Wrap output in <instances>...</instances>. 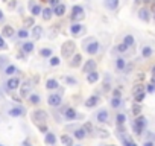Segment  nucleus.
I'll return each instance as SVG.
<instances>
[{
  "instance_id": "46",
  "label": "nucleus",
  "mask_w": 155,
  "mask_h": 146,
  "mask_svg": "<svg viewBox=\"0 0 155 146\" xmlns=\"http://www.w3.org/2000/svg\"><path fill=\"white\" fill-rule=\"evenodd\" d=\"M117 50H119V52H126V50H128V46L122 43V44H119V46H117Z\"/></svg>"
},
{
  "instance_id": "29",
  "label": "nucleus",
  "mask_w": 155,
  "mask_h": 146,
  "mask_svg": "<svg viewBox=\"0 0 155 146\" xmlns=\"http://www.w3.org/2000/svg\"><path fill=\"white\" fill-rule=\"evenodd\" d=\"M134 43H136V41H134V37H132V35H126V37H125V41H123V44H126L128 47H132Z\"/></svg>"
},
{
  "instance_id": "25",
  "label": "nucleus",
  "mask_w": 155,
  "mask_h": 146,
  "mask_svg": "<svg viewBox=\"0 0 155 146\" xmlns=\"http://www.w3.org/2000/svg\"><path fill=\"white\" fill-rule=\"evenodd\" d=\"M138 17L143 20V22H149V11H147V9H140Z\"/></svg>"
},
{
  "instance_id": "49",
  "label": "nucleus",
  "mask_w": 155,
  "mask_h": 146,
  "mask_svg": "<svg viewBox=\"0 0 155 146\" xmlns=\"http://www.w3.org/2000/svg\"><path fill=\"white\" fill-rule=\"evenodd\" d=\"M65 81L69 82V84H76V79H73V78H67Z\"/></svg>"
},
{
  "instance_id": "48",
  "label": "nucleus",
  "mask_w": 155,
  "mask_h": 146,
  "mask_svg": "<svg viewBox=\"0 0 155 146\" xmlns=\"http://www.w3.org/2000/svg\"><path fill=\"white\" fill-rule=\"evenodd\" d=\"M6 47V44H5V41H3V38L0 37V49H5Z\"/></svg>"
},
{
  "instance_id": "41",
  "label": "nucleus",
  "mask_w": 155,
  "mask_h": 146,
  "mask_svg": "<svg viewBox=\"0 0 155 146\" xmlns=\"http://www.w3.org/2000/svg\"><path fill=\"white\" fill-rule=\"evenodd\" d=\"M15 72H17V67H15V65H9V67L6 69V75H14Z\"/></svg>"
},
{
  "instance_id": "53",
  "label": "nucleus",
  "mask_w": 155,
  "mask_h": 146,
  "mask_svg": "<svg viewBox=\"0 0 155 146\" xmlns=\"http://www.w3.org/2000/svg\"><path fill=\"white\" fill-rule=\"evenodd\" d=\"M23 146H31V143H29L28 140H26V142H23Z\"/></svg>"
},
{
  "instance_id": "45",
  "label": "nucleus",
  "mask_w": 155,
  "mask_h": 146,
  "mask_svg": "<svg viewBox=\"0 0 155 146\" xmlns=\"http://www.w3.org/2000/svg\"><path fill=\"white\" fill-rule=\"evenodd\" d=\"M59 64V58L58 56H52L50 58V65H58Z\"/></svg>"
},
{
  "instance_id": "59",
  "label": "nucleus",
  "mask_w": 155,
  "mask_h": 146,
  "mask_svg": "<svg viewBox=\"0 0 155 146\" xmlns=\"http://www.w3.org/2000/svg\"><path fill=\"white\" fill-rule=\"evenodd\" d=\"M136 2H137V3H140V2H143V0H136Z\"/></svg>"
},
{
  "instance_id": "57",
  "label": "nucleus",
  "mask_w": 155,
  "mask_h": 146,
  "mask_svg": "<svg viewBox=\"0 0 155 146\" xmlns=\"http://www.w3.org/2000/svg\"><path fill=\"white\" fill-rule=\"evenodd\" d=\"M152 73H154V75H155V65H154V67H152Z\"/></svg>"
},
{
  "instance_id": "37",
  "label": "nucleus",
  "mask_w": 155,
  "mask_h": 146,
  "mask_svg": "<svg viewBox=\"0 0 155 146\" xmlns=\"http://www.w3.org/2000/svg\"><path fill=\"white\" fill-rule=\"evenodd\" d=\"M116 120H117V123H119V125H123V123H125V120H126V116H125V114H122V113H119L117 117H116Z\"/></svg>"
},
{
  "instance_id": "16",
  "label": "nucleus",
  "mask_w": 155,
  "mask_h": 146,
  "mask_svg": "<svg viewBox=\"0 0 155 146\" xmlns=\"http://www.w3.org/2000/svg\"><path fill=\"white\" fill-rule=\"evenodd\" d=\"M31 12H32V15L35 17V15H40L43 12V9H41V6L40 5H35V3H31Z\"/></svg>"
},
{
  "instance_id": "44",
  "label": "nucleus",
  "mask_w": 155,
  "mask_h": 146,
  "mask_svg": "<svg viewBox=\"0 0 155 146\" xmlns=\"http://www.w3.org/2000/svg\"><path fill=\"white\" fill-rule=\"evenodd\" d=\"M29 101H31V104H38V102H40V96H38V95H32V96L29 97Z\"/></svg>"
},
{
  "instance_id": "60",
  "label": "nucleus",
  "mask_w": 155,
  "mask_h": 146,
  "mask_svg": "<svg viewBox=\"0 0 155 146\" xmlns=\"http://www.w3.org/2000/svg\"><path fill=\"white\" fill-rule=\"evenodd\" d=\"M76 146H81V145H76Z\"/></svg>"
},
{
  "instance_id": "17",
  "label": "nucleus",
  "mask_w": 155,
  "mask_h": 146,
  "mask_svg": "<svg viewBox=\"0 0 155 146\" xmlns=\"http://www.w3.org/2000/svg\"><path fill=\"white\" fill-rule=\"evenodd\" d=\"M46 87H47V90H55V88H58V81L56 79H47Z\"/></svg>"
},
{
  "instance_id": "19",
  "label": "nucleus",
  "mask_w": 155,
  "mask_h": 146,
  "mask_svg": "<svg viewBox=\"0 0 155 146\" xmlns=\"http://www.w3.org/2000/svg\"><path fill=\"white\" fill-rule=\"evenodd\" d=\"M44 142L47 143V145H55L56 143V137L52 134V132H47L46 134V138H44Z\"/></svg>"
},
{
  "instance_id": "14",
  "label": "nucleus",
  "mask_w": 155,
  "mask_h": 146,
  "mask_svg": "<svg viewBox=\"0 0 155 146\" xmlns=\"http://www.w3.org/2000/svg\"><path fill=\"white\" fill-rule=\"evenodd\" d=\"M64 116L67 120H73V119H76V111L73 108H65L64 110Z\"/></svg>"
},
{
  "instance_id": "13",
  "label": "nucleus",
  "mask_w": 155,
  "mask_h": 146,
  "mask_svg": "<svg viewBox=\"0 0 155 146\" xmlns=\"http://www.w3.org/2000/svg\"><path fill=\"white\" fill-rule=\"evenodd\" d=\"M87 81H88L90 84H94V82H97L99 81V73L94 70V72H90L88 75H87Z\"/></svg>"
},
{
  "instance_id": "3",
  "label": "nucleus",
  "mask_w": 155,
  "mask_h": 146,
  "mask_svg": "<svg viewBox=\"0 0 155 146\" xmlns=\"http://www.w3.org/2000/svg\"><path fill=\"white\" fill-rule=\"evenodd\" d=\"M85 17V12L82 9V6H73L72 9V20H82Z\"/></svg>"
},
{
  "instance_id": "26",
  "label": "nucleus",
  "mask_w": 155,
  "mask_h": 146,
  "mask_svg": "<svg viewBox=\"0 0 155 146\" xmlns=\"http://www.w3.org/2000/svg\"><path fill=\"white\" fill-rule=\"evenodd\" d=\"M94 132H96V136H97V137H100V138H106V137L110 136V132H108V131H105V129H100V128L94 129Z\"/></svg>"
},
{
  "instance_id": "32",
  "label": "nucleus",
  "mask_w": 155,
  "mask_h": 146,
  "mask_svg": "<svg viewBox=\"0 0 155 146\" xmlns=\"http://www.w3.org/2000/svg\"><path fill=\"white\" fill-rule=\"evenodd\" d=\"M32 50H33V44L32 43H26L23 46V52H24V54H31Z\"/></svg>"
},
{
  "instance_id": "47",
  "label": "nucleus",
  "mask_w": 155,
  "mask_h": 146,
  "mask_svg": "<svg viewBox=\"0 0 155 146\" xmlns=\"http://www.w3.org/2000/svg\"><path fill=\"white\" fill-rule=\"evenodd\" d=\"M146 90L149 91V93H154V91H155V84L149 82V84H147V87H146Z\"/></svg>"
},
{
  "instance_id": "43",
  "label": "nucleus",
  "mask_w": 155,
  "mask_h": 146,
  "mask_svg": "<svg viewBox=\"0 0 155 146\" xmlns=\"http://www.w3.org/2000/svg\"><path fill=\"white\" fill-rule=\"evenodd\" d=\"M17 35H18V38H22V40H24V38H28V32H26L24 29H20Z\"/></svg>"
},
{
  "instance_id": "55",
  "label": "nucleus",
  "mask_w": 155,
  "mask_h": 146,
  "mask_svg": "<svg viewBox=\"0 0 155 146\" xmlns=\"http://www.w3.org/2000/svg\"><path fill=\"white\" fill-rule=\"evenodd\" d=\"M0 20H3V12L0 11Z\"/></svg>"
},
{
  "instance_id": "7",
  "label": "nucleus",
  "mask_w": 155,
  "mask_h": 146,
  "mask_svg": "<svg viewBox=\"0 0 155 146\" xmlns=\"http://www.w3.org/2000/svg\"><path fill=\"white\" fill-rule=\"evenodd\" d=\"M33 119H35L37 122H46L47 120V113L43 110H37L33 113Z\"/></svg>"
},
{
  "instance_id": "24",
  "label": "nucleus",
  "mask_w": 155,
  "mask_h": 146,
  "mask_svg": "<svg viewBox=\"0 0 155 146\" xmlns=\"http://www.w3.org/2000/svg\"><path fill=\"white\" fill-rule=\"evenodd\" d=\"M81 61H82V56H81L79 54H76L75 56H73V59H72L70 65H72V67H78V65L81 64Z\"/></svg>"
},
{
  "instance_id": "61",
  "label": "nucleus",
  "mask_w": 155,
  "mask_h": 146,
  "mask_svg": "<svg viewBox=\"0 0 155 146\" xmlns=\"http://www.w3.org/2000/svg\"><path fill=\"white\" fill-rule=\"evenodd\" d=\"M0 146H2V145H0Z\"/></svg>"
},
{
  "instance_id": "15",
  "label": "nucleus",
  "mask_w": 155,
  "mask_h": 146,
  "mask_svg": "<svg viewBox=\"0 0 155 146\" xmlns=\"http://www.w3.org/2000/svg\"><path fill=\"white\" fill-rule=\"evenodd\" d=\"M18 84H20L18 78H11L9 81L6 82V85H8V88H9V90H15V88H18Z\"/></svg>"
},
{
  "instance_id": "35",
  "label": "nucleus",
  "mask_w": 155,
  "mask_h": 146,
  "mask_svg": "<svg viewBox=\"0 0 155 146\" xmlns=\"http://www.w3.org/2000/svg\"><path fill=\"white\" fill-rule=\"evenodd\" d=\"M141 54H143L145 58H149L152 55V49L149 47V46H146V47H143V52H141Z\"/></svg>"
},
{
  "instance_id": "5",
  "label": "nucleus",
  "mask_w": 155,
  "mask_h": 146,
  "mask_svg": "<svg viewBox=\"0 0 155 146\" xmlns=\"http://www.w3.org/2000/svg\"><path fill=\"white\" fill-rule=\"evenodd\" d=\"M99 49H100V44H99L97 41H91V43L85 47L87 54H90V55H96L97 52H99Z\"/></svg>"
},
{
  "instance_id": "30",
  "label": "nucleus",
  "mask_w": 155,
  "mask_h": 146,
  "mask_svg": "<svg viewBox=\"0 0 155 146\" xmlns=\"http://www.w3.org/2000/svg\"><path fill=\"white\" fill-rule=\"evenodd\" d=\"M82 129L87 132V134H93V132H94V128H93V125H91L90 122H87L84 127H82Z\"/></svg>"
},
{
  "instance_id": "1",
  "label": "nucleus",
  "mask_w": 155,
  "mask_h": 146,
  "mask_svg": "<svg viewBox=\"0 0 155 146\" xmlns=\"http://www.w3.org/2000/svg\"><path fill=\"white\" fill-rule=\"evenodd\" d=\"M146 127V117L143 116H137V119L134 120V125H132V128L134 131H136V134L137 136H141V132H143V128Z\"/></svg>"
},
{
  "instance_id": "18",
  "label": "nucleus",
  "mask_w": 155,
  "mask_h": 146,
  "mask_svg": "<svg viewBox=\"0 0 155 146\" xmlns=\"http://www.w3.org/2000/svg\"><path fill=\"white\" fill-rule=\"evenodd\" d=\"M41 35H43V28L41 26H35V28L32 29V37L33 38H41Z\"/></svg>"
},
{
  "instance_id": "62",
  "label": "nucleus",
  "mask_w": 155,
  "mask_h": 146,
  "mask_svg": "<svg viewBox=\"0 0 155 146\" xmlns=\"http://www.w3.org/2000/svg\"><path fill=\"white\" fill-rule=\"evenodd\" d=\"M111 146H113V145H111Z\"/></svg>"
},
{
  "instance_id": "11",
  "label": "nucleus",
  "mask_w": 155,
  "mask_h": 146,
  "mask_svg": "<svg viewBox=\"0 0 155 146\" xmlns=\"http://www.w3.org/2000/svg\"><path fill=\"white\" fill-rule=\"evenodd\" d=\"M53 14L58 15V17H63V15L65 14V5L59 3L58 6H55V9H53Z\"/></svg>"
},
{
  "instance_id": "8",
  "label": "nucleus",
  "mask_w": 155,
  "mask_h": 146,
  "mask_svg": "<svg viewBox=\"0 0 155 146\" xmlns=\"http://www.w3.org/2000/svg\"><path fill=\"white\" fill-rule=\"evenodd\" d=\"M108 111L106 110H100L99 113H97V122H100V123H106L108 122Z\"/></svg>"
},
{
  "instance_id": "22",
  "label": "nucleus",
  "mask_w": 155,
  "mask_h": 146,
  "mask_svg": "<svg viewBox=\"0 0 155 146\" xmlns=\"http://www.w3.org/2000/svg\"><path fill=\"white\" fill-rule=\"evenodd\" d=\"M73 136H75V138H78V140H82V138H85L87 132L82 128H79V129H76L75 132H73Z\"/></svg>"
},
{
  "instance_id": "38",
  "label": "nucleus",
  "mask_w": 155,
  "mask_h": 146,
  "mask_svg": "<svg viewBox=\"0 0 155 146\" xmlns=\"http://www.w3.org/2000/svg\"><path fill=\"white\" fill-rule=\"evenodd\" d=\"M141 91H145V87H143L141 84H137L136 87L132 88V93H134V95H137V93H141Z\"/></svg>"
},
{
  "instance_id": "2",
  "label": "nucleus",
  "mask_w": 155,
  "mask_h": 146,
  "mask_svg": "<svg viewBox=\"0 0 155 146\" xmlns=\"http://www.w3.org/2000/svg\"><path fill=\"white\" fill-rule=\"evenodd\" d=\"M73 49H75V43H73V41H65V43L63 44V47H61L63 56H65V58L72 56V54H73Z\"/></svg>"
},
{
  "instance_id": "54",
  "label": "nucleus",
  "mask_w": 155,
  "mask_h": 146,
  "mask_svg": "<svg viewBox=\"0 0 155 146\" xmlns=\"http://www.w3.org/2000/svg\"><path fill=\"white\" fill-rule=\"evenodd\" d=\"M143 2H146V3H152L154 0H143Z\"/></svg>"
},
{
  "instance_id": "52",
  "label": "nucleus",
  "mask_w": 155,
  "mask_h": 146,
  "mask_svg": "<svg viewBox=\"0 0 155 146\" xmlns=\"http://www.w3.org/2000/svg\"><path fill=\"white\" fill-rule=\"evenodd\" d=\"M145 146H154V143H152V142H146Z\"/></svg>"
},
{
  "instance_id": "31",
  "label": "nucleus",
  "mask_w": 155,
  "mask_h": 146,
  "mask_svg": "<svg viewBox=\"0 0 155 146\" xmlns=\"http://www.w3.org/2000/svg\"><path fill=\"white\" fill-rule=\"evenodd\" d=\"M120 105H122V99H120V97H113V99H111V107L119 108Z\"/></svg>"
},
{
  "instance_id": "58",
  "label": "nucleus",
  "mask_w": 155,
  "mask_h": 146,
  "mask_svg": "<svg viewBox=\"0 0 155 146\" xmlns=\"http://www.w3.org/2000/svg\"><path fill=\"white\" fill-rule=\"evenodd\" d=\"M152 9H154V12H155V3H154V6H152Z\"/></svg>"
},
{
  "instance_id": "40",
  "label": "nucleus",
  "mask_w": 155,
  "mask_h": 146,
  "mask_svg": "<svg viewBox=\"0 0 155 146\" xmlns=\"http://www.w3.org/2000/svg\"><path fill=\"white\" fill-rule=\"evenodd\" d=\"M123 146H137L129 137H123Z\"/></svg>"
},
{
  "instance_id": "4",
  "label": "nucleus",
  "mask_w": 155,
  "mask_h": 146,
  "mask_svg": "<svg viewBox=\"0 0 155 146\" xmlns=\"http://www.w3.org/2000/svg\"><path fill=\"white\" fill-rule=\"evenodd\" d=\"M63 102V97L59 95H50L47 97V104L50 105V107H58V105H61Z\"/></svg>"
},
{
  "instance_id": "56",
  "label": "nucleus",
  "mask_w": 155,
  "mask_h": 146,
  "mask_svg": "<svg viewBox=\"0 0 155 146\" xmlns=\"http://www.w3.org/2000/svg\"><path fill=\"white\" fill-rule=\"evenodd\" d=\"M151 82H152V84H155V75L152 76V81H151Z\"/></svg>"
},
{
  "instance_id": "42",
  "label": "nucleus",
  "mask_w": 155,
  "mask_h": 146,
  "mask_svg": "<svg viewBox=\"0 0 155 146\" xmlns=\"http://www.w3.org/2000/svg\"><path fill=\"white\" fill-rule=\"evenodd\" d=\"M24 26H28V28L33 26V17H28V18H24Z\"/></svg>"
},
{
  "instance_id": "21",
  "label": "nucleus",
  "mask_w": 155,
  "mask_h": 146,
  "mask_svg": "<svg viewBox=\"0 0 155 146\" xmlns=\"http://www.w3.org/2000/svg\"><path fill=\"white\" fill-rule=\"evenodd\" d=\"M105 6L108 9H116L119 6V0H105Z\"/></svg>"
},
{
  "instance_id": "28",
  "label": "nucleus",
  "mask_w": 155,
  "mask_h": 146,
  "mask_svg": "<svg viewBox=\"0 0 155 146\" xmlns=\"http://www.w3.org/2000/svg\"><path fill=\"white\" fill-rule=\"evenodd\" d=\"M61 142H63L65 146H73V138L69 137V136H61Z\"/></svg>"
},
{
  "instance_id": "23",
  "label": "nucleus",
  "mask_w": 155,
  "mask_h": 146,
  "mask_svg": "<svg viewBox=\"0 0 155 146\" xmlns=\"http://www.w3.org/2000/svg\"><path fill=\"white\" fill-rule=\"evenodd\" d=\"M41 15H43V18L47 22V20H50V18H52V15H53V11H52L50 8H46V9H43Z\"/></svg>"
},
{
  "instance_id": "33",
  "label": "nucleus",
  "mask_w": 155,
  "mask_h": 146,
  "mask_svg": "<svg viewBox=\"0 0 155 146\" xmlns=\"http://www.w3.org/2000/svg\"><path fill=\"white\" fill-rule=\"evenodd\" d=\"M145 99V91H141V93H137V95H134V101H136L137 104H140L141 101Z\"/></svg>"
},
{
  "instance_id": "36",
  "label": "nucleus",
  "mask_w": 155,
  "mask_h": 146,
  "mask_svg": "<svg viewBox=\"0 0 155 146\" xmlns=\"http://www.w3.org/2000/svg\"><path fill=\"white\" fill-rule=\"evenodd\" d=\"M116 65H117V69H119V70H123V69H125V65H126L125 59H123V58H119V59H117V63H116Z\"/></svg>"
},
{
  "instance_id": "20",
  "label": "nucleus",
  "mask_w": 155,
  "mask_h": 146,
  "mask_svg": "<svg viewBox=\"0 0 155 146\" xmlns=\"http://www.w3.org/2000/svg\"><path fill=\"white\" fill-rule=\"evenodd\" d=\"M31 87H32V85H31L29 82L23 84V87H22V91H20V95H22V97H26V96L29 95V90H31Z\"/></svg>"
},
{
  "instance_id": "6",
  "label": "nucleus",
  "mask_w": 155,
  "mask_h": 146,
  "mask_svg": "<svg viewBox=\"0 0 155 146\" xmlns=\"http://www.w3.org/2000/svg\"><path fill=\"white\" fill-rule=\"evenodd\" d=\"M96 61H94V59H88V61H87L85 64H84V67H82V70H84V73H87V75H88L90 72H94L96 70Z\"/></svg>"
},
{
  "instance_id": "50",
  "label": "nucleus",
  "mask_w": 155,
  "mask_h": 146,
  "mask_svg": "<svg viewBox=\"0 0 155 146\" xmlns=\"http://www.w3.org/2000/svg\"><path fill=\"white\" fill-rule=\"evenodd\" d=\"M50 2V5H53V6H58L59 5V0H49Z\"/></svg>"
},
{
  "instance_id": "51",
  "label": "nucleus",
  "mask_w": 155,
  "mask_h": 146,
  "mask_svg": "<svg viewBox=\"0 0 155 146\" xmlns=\"http://www.w3.org/2000/svg\"><path fill=\"white\" fill-rule=\"evenodd\" d=\"M40 129H41V131H43V132H46V131H47V128H46V127H44V125H41V127H40Z\"/></svg>"
},
{
  "instance_id": "12",
  "label": "nucleus",
  "mask_w": 155,
  "mask_h": 146,
  "mask_svg": "<svg viewBox=\"0 0 155 146\" xmlns=\"http://www.w3.org/2000/svg\"><path fill=\"white\" fill-rule=\"evenodd\" d=\"M2 34H3V37L12 38V37H14V34H15V31H14V28H12V26H5L3 31H2Z\"/></svg>"
},
{
  "instance_id": "34",
  "label": "nucleus",
  "mask_w": 155,
  "mask_h": 146,
  "mask_svg": "<svg viewBox=\"0 0 155 146\" xmlns=\"http://www.w3.org/2000/svg\"><path fill=\"white\" fill-rule=\"evenodd\" d=\"M40 55H41V56H44V58L50 56V55H52V49H47V47H44V49H41V50H40Z\"/></svg>"
},
{
  "instance_id": "10",
  "label": "nucleus",
  "mask_w": 155,
  "mask_h": 146,
  "mask_svg": "<svg viewBox=\"0 0 155 146\" xmlns=\"http://www.w3.org/2000/svg\"><path fill=\"white\" fill-rule=\"evenodd\" d=\"M97 102H99V97H97V96H90V97L85 101V107H88V108L96 107Z\"/></svg>"
},
{
  "instance_id": "9",
  "label": "nucleus",
  "mask_w": 155,
  "mask_h": 146,
  "mask_svg": "<svg viewBox=\"0 0 155 146\" xmlns=\"http://www.w3.org/2000/svg\"><path fill=\"white\" fill-rule=\"evenodd\" d=\"M24 113H26V110H24L23 107H15V108L9 110V116H12V117H18V116H23Z\"/></svg>"
},
{
  "instance_id": "27",
  "label": "nucleus",
  "mask_w": 155,
  "mask_h": 146,
  "mask_svg": "<svg viewBox=\"0 0 155 146\" xmlns=\"http://www.w3.org/2000/svg\"><path fill=\"white\" fill-rule=\"evenodd\" d=\"M81 31H82V24H72V28H70V32H72V34L73 35H76V34H79V32Z\"/></svg>"
},
{
  "instance_id": "39",
  "label": "nucleus",
  "mask_w": 155,
  "mask_h": 146,
  "mask_svg": "<svg viewBox=\"0 0 155 146\" xmlns=\"http://www.w3.org/2000/svg\"><path fill=\"white\" fill-rule=\"evenodd\" d=\"M132 113H134V116H140V113H141V107H140L138 104L132 105Z\"/></svg>"
}]
</instances>
